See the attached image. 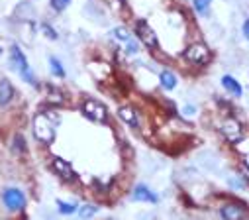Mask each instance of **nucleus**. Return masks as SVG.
Returning a JSON list of instances; mask_svg holds the SVG:
<instances>
[{
  "label": "nucleus",
  "instance_id": "dca6fc26",
  "mask_svg": "<svg viewBox=\"0 0 249 220\" xmlns=\"http://www.w3.org/2000/svg\"><path fill=\"white\" fill-rule=\"evenodd\" d=\"M210 2L212 0H193V6H195V10L198 12V14H208V10H210Z\"/></svg>",
  "mask_w": 249,
  "mask_h": 220
},
{
  "label": "nucleus",
  "instance_id": "9b49d317",
  "mask_svg": "<svg viewBox=\"0 0 249 220\" xmlns=\"http://www.w3.org/2000/svg\"><path fill=\"white\" fill-rule=\"evenodd\" d=\"M12 96H14V89H12L10 81L2 79V81H0V106L8 104L12 100Z\"/></svg>",
  "mask_w": 249,
  "mask_h": 220
},
{
  "label": "nucleus",
  "instance_id": "2eb2a0df",
  "mask_svg": "<svg viewBox=\"0 0 249 220\" xmlns=\"http://www.w3.org/2000/svg\"><path fill=\"white\" fill-rule=\"evenodd\" d=\"M49 65H51V73L55 77H59V79L65 77V69H63V65H61V61L57 57H49Z\"/></svg>",
  "mask_w": 249,
  "mask_h": 220
},
{
  "label": "nucleus",
  "instance_id": "9d476101",
  "mask_svg": "<svg viewBox=\"0 0 249 220\" xmlns=\"http://www.w3.org/2000/svg\"><path fill=\"white\" fill-rule=\"evenodd\" d=\"M118 114H120V118L126 122V124H130L132 128H138L140 126V118H138V112L132 108V106H122L120 110H118Z\"/></svg>",
  "mask_w": 249,
  "mask_h": 220
},
{
  "label": "nucleus",
  "instance_id": "5701e85b",
  "mask_svg": "<svg viewBox=\"0 0 249 220\" xmlns=\"http://www.w3.org/2000/svg\"><path fill=\"white\" fill-rule=\"evenodd\" d=\"M126 43H128V53H136V51H138V45H136L132 39H130V41H126Z\"/></svg>",
  "mask_w": 249,
  "mask_h": 220
},
{
  "label": "nucleus",
  "instance_id": "423d86ee",
  "mask_svg": "<svg viewBox=\"0 0 249 220\" xmlns=\"http://www.w3.org/2000/svg\"><path fill=\"white\" fill-rule=\"evenodd\" d=\"M2 201L8 210H22L26 206V197L20 189H6L2 193Z\"/></svg>",
  "mask_w": 249,
  "mask_h": 220
},
{
  "label": "nucleus",
  "instance_id": "6ab92c4d",
  "mask_svg": "<svg viewBox=\"0 0 249 220\" xmlns=\"http://www.w3.org/2000/svg\"><path fill=\"white\" fill-rule=\"evenodd\" d=\"M114 37L116 39H120V41H130V36H128V32H126V28H114Z\"/></svg>",
  "mask_w": 249,
  "mask_h": 220
},
{
  "label": "nucleus",
  "instance_id": "412c9836",
  "mask_svg": "<svg viewBox=\"0 0 249 220\" xmlns=\"http://www.w3.org/2000/svg\"><path fill=\"white\" fill-rule=\"evenodd\" d=\"M14 147L18 151H24L26 149V144H24V138L22 136H14Z\"/></svg>",
  "mask_w": 249,
  "mask_h": 220
},
{
  "label": "nucleus",
  "instance_id": "4468645a",
  "mask_svg": "<svg viewBox=\"0 0 249 220\" xmlns=\"http://www.w3.org/2000/svg\"><path fill=\"white\" fill-rule=\"evenodd\" d=\"M220 214H222V218H228V220H233V218H241V216H243V212H241L237 206H233V204L222 206Z\"/></svg>",
  "mask_w": 249,
  "mask_h": 220
},
{
  "label": "nucleus",
  "instance_id": "6e6552de",
  "mask_svg": "<svg viewBox=\"0 0 249 220\" xmlns=\"http://www.w3.org/2000/svg\"><path fill=\"white\" fill-rule=\"evenodd\" d=\"M136 34L140 37V41L147 47H157V36L155 32L151 30V26L145 22V20H138L136 22Z\"/></svg>",
  "mask_w": 249,
  "mask_h": 220
},
{
  "label": "nucleus",
  "instance_id": "393cba45",
  "mask_svg": "<svg viewBox=\"0 0 249 220\" xmlns=\"http://www.w3.org/2000/svg\"><path fill=\"white\" fill-rule=\"evenodd\" d=\"M243 169H245V175H247V179H249V165H247V163L243 165Z\"/></svg>",
  "mask_w": 249,
  "mask_h": 220
},
{
  "label": "nucleus",
  "instance_id": "7ed1b4c3",
  "mask_svg": "<svg viewBox=\"0 0 249 220\" xmlns=\"http://www.w3.org/2000/svg\"><path fill=\"white\" fill-rule=\"evenodd\" d=\"M182 57L191 63H196V65H206L212 59V53L204 43H193L182 51Z\"/></svg>",
  "mask_w": 249,
  "mask_h": 220
},
{
  "label": "nucleus",
  "instance_id": "39448f33",
  "mask_svg": "<svg viewBox=\"0 0 249 220\" xmlns=\"http://www.w3.org/2000/svg\"><path fill=\"white\" fill-rule=\"evenodd\" d=\"M222 134L226 136V140H228L230 144H239V142L243 140V136H245L243 126H241L235 118H228V120L222 124Z\"/></svg>",
  "mask_w": 249,
  "mask_h": 220
},
{
  "label": "nucleus",
  "instance_id": "4be33fe9",
  "mask_svg": "<svg viewBox=\"0 0 249 220\" xmlns=\"http://www.w3.org/2000/svg\"><path fill=\"white\" fill-rule=\"evenodd\" d=\"M43 32H45V36H47L49 39H57V34H55V30H53L51 26H47V24H43Z\"/></svg>",
  "mask_w": 249,
  "mask_h": 220
},
{
  "label": "nucleus",
  "instance_id": "f03ea898",
  "mask_svg": "<svg viewBox=\"0 0 249 220\" xmlns=\"http://www.w3.org/2000/svg\"><path fill=\"white\" fill-rule=\"evenodd\" d=\"M10 59H12V67L22 75V79L28 81V83H32V85H36V77H34V73L30 71V65H28L26 55L22 53V49H20L18 45H12V49H10Z\"/></svg>",
  "mask_w": 249,
  "mask_h": 220
},
{
  "label": "nucleus",
  "instance_id": "f8f14e48",
  "mask_svg": "<svg viewBox=\"0 0 249 220\" xmlns=\"http://www.w3.org/2000/svg\"><path fill=\"white\" fill-rule=\"evenodd\" d=\"M222 85H224V89H226L230 94H233V96H241V92H243L241 85H239L233 77H230V75H224V77H222Z\"/></svg>",
  "mask_w": 249,
  "mask_h": 220
},
{
  "label": "nucleus",
  "instance_id": "f3484780",
  "mask_svg": "<svg viewBox=\"0 0 249 220\" xmlns=\"http://www.w3.org/2000/svg\"><path fill=\"white\" fill-rule=\"evenodd\" d=\"M94 212H96V206L94 204H83V206H79V216H83V218H89Z\"/></svg>",
  "mask_w": 249,
  "mask_h": 220
},
{
  "label": "nucleus",
  "instance_id": "20e7f679",
  "mask_svg": "<svg viewBox=\"0 0 249 220\" xmlns=\"http://www.w3.org/2000/svg\"><path fill=\"white\" fill-rule=\"evenodd\" d=\"M83 112L87 118H90L92 122H106L108 120V110L100 100L94 98H87L83 102Z\"/></svg>",
  "mask_w": 249,
  "mask_h": 220
},
{
  "label": "nucleus",
  "instance_id": "ddd939ff",
  "mask_svg": "<svg viewBox=\"0 0 249 220\" xmlns=\"http://www.w3.org/2000/svg\"><path fill=\"white\" fill-rule=\"evenodd\" d=\"M159 81H161V87H163L165 91H173V89L177 87V77H175V73H171V71H163V73L159 75Z\"/></svg>",
  "mask_w": 249,
  "mask_h": 220
},
{
  "label": "nucleus",
  "instance_id": "f257e3e1",
  "mask_svg": "<svg viewBox=\"0 0 249 220\" xmlns=\"http://www.w3.org/2000/svg\"><path fill=\"white\" fill-rule=\"evenodd\" d=\"M34 136L41 144H51L55 140V122L47 116V112H39L34 116Z\"/></svg>",
  "mask_w": 249,
  "mask_h": 220
},
{
  "label": "nucleus",
  "instance_id": "a211bd4d",
  "mask_svg": "<svg viewBox=\"0 0 249 220\" xmlns=\"http://www.w3.org/2000/svg\"><path fill=\"white\" fill-rule=\"evenodd\" d=\"M57 206H59V210H61V212H65V214H71V212H75V210H77V206H75V204L65 202V201H57Z\"/></svg>",
  "mask_w": 249,
  "mask_h": 220
},
{
  "label": "nucleus",
  "instance_id": "1a4fd4ad",
  "mask_svg": "<svg viewBox=\"0 0 249 220\" xmlns=\"http://www.w3.org/2000/svg\"><path fill=\"white\" fill-rule=\"evenodd\" d=\"M134 199H136V201H142V202H151V204H155V202L159 201L157 195H155L149 187H145V185H138V187H136Z\"/></svg>",
  "mask_w": 249,
  "mask_h": 220
},
{
  "label": "nucleus",
  "instance_id": "b1692460",
  "mask_svg": "<svg viewBox=\"0 0 249 220\" xmlns=\"http://www.w3.org/2000/svg\"><path fill=\"white\" fill-rule=\"evenodd\" d=\"M243 34H245V37L249 39V20H245V24H243Z\"/></svg>",
  "mask_w": 249,
  "mask_h": 220
},
{
  "label": "nucleus",
  "instance_id": "a878e982",
  "mask_svg": "<svg viewBox=\"0 0 249 220\" xmlns=\"http://www.w3.org/2000/svg\"><path fill=\"white\" fill-rule=\"evenodd\" d=\"M0 53H2V49H0Z\"/></svg>",
  "mask_w": 249,
  "mask_h": 220
},
{
  "label": "nucleus",
  "instance_id": "aec40b11",
  "mask_svg": "<svg viewBox=\"0 0 249 220\" xmlns=\"http://www.w3.org/2000/svg\"><path fill=\"white\" fill-rule=\"evenodd\" d=\"M49 2H51V6H53L57 12H61V10H65V8L69 6L71 0H49Z\"/></svg>",
  "mask_w": 249,
  "mask_h": 220
},
{
  "label": "nucleus",
  "instance_id": "0eeeda50",
  "mask_svg": "<svg viewBox=\"0 0 249 220\" xmlns=\"http://www.w3.org/2000/svg\"><path fill=\"white\" fill-rule=\"evenodd\" d=\"M51 165H53L55 173H57L61 179H63V181H75V179H77V173H75V169H73V165H71L67 159H63V157H53Z\"/></svg>",
  "mask_w": 249,
  "mask_h": 220
}]
</instances>
